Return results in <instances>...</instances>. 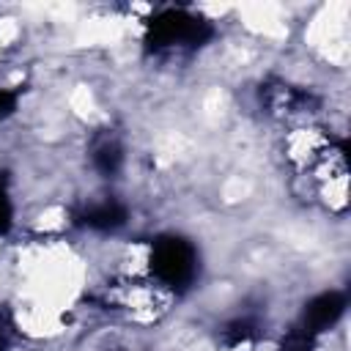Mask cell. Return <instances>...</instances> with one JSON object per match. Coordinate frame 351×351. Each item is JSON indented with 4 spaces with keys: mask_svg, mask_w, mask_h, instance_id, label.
<instances>
[{
    "mask_svg": "<svg viewBox=\"0 0 351 351\" xmlns=\"http://www.w3.org/2000/svg\"><path fill=\"white\" fill-rule=\"evenodd\" d=\"M343 310H346V296L337 293V291H324V293L313 296V299L304 304L296 329L318 340V335H324L326 329H332V326L340 321Z\"/></svg>",
    "mask_w": 351,
    "mask_h": 351,
    "instance_id": "cell-3",
    "label": "cell"
},
{
    "mask_svg": "<svg viewBox=\"0 0 351 351\" xmlns=\"http://www.w3.org/2000/svg\"><path fill=\"white\" fill-rule=\"evenodd\" d=\"M11 340H14V324L8 313L0 310V351H11Z\"/></svg>",
    "mask_w": 351,
    "mask_h": 351,
    "instance_id": "cell-7",
    "label": "cell"
},
{
    "mask_svg": "<svg viewBox=\"0 0 351 351\" xmlns=\"http://www.w3.org/2000/svg\"><path fill=\"white\" fill-rule=\"evenodd\" d=\"M16 90H8V88H0V118L11 115L16 110Z\"/></svg>",
    "mask_w": 351,
    "mask_h": 351,
    "instance_id": "cell-8",
    "label": "cell"
},
{
    "mask_svg": "<svg viewBox=\"0 0 351 351\" xmlns=\"http://www.w3.org/2000/svg\"><path fill=\"white\" fill-rule=\"evenodd\" d=\"M80 222L90 230H118L121 225H126V206L121 200H115L112 195H101L99 200H90L82 211H80Z\"/></svg>",
    "mask_w": 351,
    "mask_h": 351,
    "instance_id": "cell-4",
    "label": "cell"
},
{
    "mask_svg": "<svg viewBox=\"0 0 351 351\" xmlns=\"http://www.w3.org/2000/svg\"><path fill=\"white\" fill-rule=\"evenodd\" d=\"M280 351H315V337L299 332V329H291L288 337L282 340Z\"/></svg>",
    "mask_w": 351,
    "mask_h": 351,
    "instance_id": "cell-6",
    "label": "cell"
},
{
    "mask_svg": "<svg viewBox=\"0 0 351 351\" xmlns=\"http://www.w3.org/2000/svg\"><path fill=\"white\" fill-rule=\"evenodd\" d=\"M197 269H200V255L189 239L165 233L151 241L145 277H151L156 285H162L173 296L186 291L197 280Z\"/></svg>",
    "mask_w": 351,
    "mask_h": 351,
    "instance_id": "cell-1",
    "label": "cell"
},
{
    "mask_svg": "<svg viewBox=\"0 0 351 351\" xmlns=\"http://www.w3.org/2000/svg\"><path fill=\"white\" fill-rule=\"evenodd\" d=\"M211 36V22L189 8H162L145 25V44L159 55L200 49Z\"/></svg>",
    "mask_w": 351,
    "mask_h": 351,
    "instance_id": "cell-2",
    "label": "cell"
},
{
    "mask_svg": "<svg viewBox=\"0 0 351 351\" xmlns=\"http://www.w3.org/2000/svg\"><path fill=\"white\" fill-rule=\"evenodd\" d=\"M90 165L101 178H112L123 167V143L112 132L99 134L90 143Z\"/></svg>",
    "mask_w": 351,
    "mask_h": 351,
    "instance_id": "cell-5",
    "label": "cell"
}]
</instances>
